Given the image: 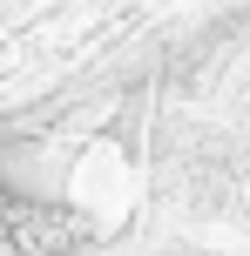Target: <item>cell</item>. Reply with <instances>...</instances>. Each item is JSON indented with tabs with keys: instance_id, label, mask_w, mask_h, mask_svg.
Here are the masks:
<instances>
[{
	"instance_id": "6da1fadb",
	"label": "cell",
	"mask_w": 250,
	"mask_h": 256,
	"mask_svg": "<svg viewBox=\"0 0 250 256\" xmlns=\"http://www.w3.org/2000/svg\"><path fill=\"white\" fill-rule=\"evenodd\" d=\"M88 222L48 196H21L0 182V256H68L81 250Z\"/></svg>"
}]
</instances>
